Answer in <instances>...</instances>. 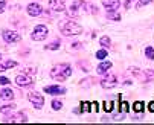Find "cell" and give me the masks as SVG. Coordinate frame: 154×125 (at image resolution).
<instances>
[{
    "label": "cell",
    "mask_w": 154,
    "mask_h": 125,
    "mask_svg": "<svg viewBox=\"0 0 154 125\" xmlns=\"http://www.w3.org/2000/svg\"><path fill=\"white\" fill-rule=\"evenodd\" d=\"M52 108H54V110H61V108H63V102L54 99V101H52Z\"/></svg>",
    "instance_id": "obj_19"
},
{
    "label": "cell",
    "mask_w": 154,
    "mask_h": 125,
    "mask_svg": "<svg viewBox=\"0 0 154 125\" xmlns=\"http://www.w3.org/2000/svg\"><path fill=\"white\" fill-rule=\"evenodd\" d=\"M2 37L3 40L6 41V43H17V41H20V34L14 32V31H8V29H3L2 31Z\"/></svg>",
    "instance_id": "obj_5"
},
{
    "label": "cell",
    "mask_w": 154,
    "mask_h": 125,
    "mask_svg": "<svg viewBox=\"0 0 154 125\" xmlns=\"http://www.w3.org/2000/svg\"><path fill=\"white\" fill-rule=\"evenodd\" d=\"M64 3H66V0H49V8L54 12H61V11L66 9Z\"/></svg>",
    "instance_id": "obj_9"
},
{
    "label": "cell",
    "mask_w": 154,
    "mask_h": 125,
    "mask_svg": "<svg viewBox=\"0 0 154 125\" xmlns=\"http://www.w3.org/2000/svg\"><path fill=\"white\" fill-rule=\"evenodd\" d=\"M14 104H11V105H3V107H0V113L2 114H11L14 111Z\"/></svg>",
    "instance_id": "obj_16"
},
{
    "label": "cell",
    "mask_w": 154,
    "mask_h": 125,
    "mask_svg": "<svg viewBox=\"0 0 154 125\" xmlns=\"http://www.w3.org/2000/svg\"><path fill=\"white\" fill-rule=\"evenodd\" d=\"M58 47H60V41H54V43L46 46V49H49V50H57Z\"/></svg>",
    "instance_id": "obj_23"
},
{
    "label": "cell",
    "mask_w": 154,
    "mask_h": 125,
    "mask_svg": "<svg viewBox=\"0 0 154 125\" xmlns=\"http://www.w3.org/2000/svg\"><path fill=\"white\" fill-rule=\"evenodd\" d=\"M122 110H124V111H128V104H127V102L122 104Z\"/></svg>",
    "instance_id": "obj_31"
},
{
    "label": "cell",
    "mask_w": 154,
    "mask_h": 125,
    "mask_svg": "<svg viewBox=\"0 0 154 125\" xmlns=\"http://www.w3.org/2000/svg\"><path fill=\"white\" fill-rule=\"evenodd\" d=\"M116 84H118V79L115 75H108L107 78H104L101 81V86L104 89H113V87H116Z\"/></svg>",
    "instance_id": "obj_8"
},
{
    "label": "cell",
    "mask_w": 154,
    "mask_h": 125,
    "mask_svg": "<svg viewBox=\"0 0 154 125\" xmlns=\"http://www.w3.org/2000/svg\"><path fill=\"white\" fill-rule=\"evenodd\" d=\"M58 28H60L61 34H64V35H79L82 32V28L78 23L72 22V20H61L58 23Z\"/></svg>",
    "instance_id": "obj_1"
},
{
    "label": "cell",
    "mask_w": 154,
    "mask_h": 125,
    "mask_svg": "<svg viewBox=\"0 0 154 125\" xmlns=\"http://www.w3.org/2000/svg\"><path fill=\"white\" fill-rule=\"evenodd\" d=\"M148 108H149V111H152V113H154V102H149Z\"/></svg>",
    "instance_id": "obj_32"
},
{
    "label": "cell",
    "mask_w": 154,
    "mask_h": 125,
    "mask_svg": "<svg viewBox=\"0 0 154 125\" xmlns=\"http://www.w3.org/2000/svg\"><path fill=\"white\" fill-rule=\"evenodd\" d=\"M96 58H98V59H105V58H107V50H105V49L98 50V52H96Z\"/></svg>",
    "instance_id": "obj_20"
},
{
    "label": "cell",
    "mask_w": 154,
    "mask_h": 125,
    "mask_svg": "<svg viewBox=\"0 0 154 125\" xmlns=\"http://www.w3.org/2000/svg\"><path fill=\"white\" fill-rule=\"evenodd\" d=\"M154 0H139L137 2V8H142V6H145V5H148V3H152Z\"/></svg>",
    "instance_id": "obj_26"
},
{
    "label": "cell",
    "mask_w": 154,
    "mask_h": 125,
    "mask_svg": "<svg viewBox=\"0 0 154 125\" xmlns=\"http://www.w3.org/2000/svg\"><path fill=\"white\" fill-rule=\"evenodd\" d=\"M48 35H49V29H48L45 25H38V26L34 28V32H32L31 38H32L34 41H43Z\"/></svg>",
    "instance_id": "obj_3"
},
{
    "label": "cell",
    "mask_w": 154,
    "mask_h": 125,
    "mask_svg": "<svg viewBox=\"0 0 154 125\" xmlns=\"http://www.w3.org/2000/svg\"><path fill=\"white\" fill-rule=\"evenodd\" d=\"M15 84L20 86V87H28L32 84V78L29 75H25V73H21L15 78Z\"/></svg>",
    "instance_id": "obj_7"
},
{
    "label": "cell",
    "mask_w": 154,
    "mask_h": 125,
    "mask_svg": "<svg viewBox=\"0 0 154 125\" xmlns=\"http://www.w3.org/2000/svg\"><path fill=\"white\" fill-rule=\"evenodd\" d=\"M28 99L34 104L35 108H41L43 104H45V98H43L40 93H37V92H31V93L28 95Z\"/></svg>",
    "instance_id": "obj_6"
},
{
    "label": "cell",
    "mask_w": 154,
    "mask_h": 125,
    "mask_svg": "<svg viewBox=\"0 0 154 125\" xmlns=\"http://www.w3.org/2000/svg\"><path fill=\"white\" fill-rule=\"evenodd\" d=\"M145 55H146V58H149V59H154V49H152L151 46L145 47Z\"/></svg>",
    "instance_id": "obj_18"
},
{
    "label": "cell",
    "mask_w": 154,
    "mask_h": 125,
    "mask_svg": "<svg viewBox=\"0 0 154 125\" xmlns=\"http://www.w3.org/2000/svg\"><path fill=\"white\" fill-rule=\"evenodd\" d=\"M5 5H6V0H2V2H0V12H3V9H5Z\"/></svg>",
    "instance_id": "obj_30"
},
{
    "label": "cell",
    "mask_w": 154,
    "mask_h": 125,
    "mask_svg": "<svg viewBox=\"0 0 154 125\" xmlns=\"http://www.w3.org/2000/svg\"><path fill=\"white\" fill-rule=\"evenodd\" d=\"M41 12H43V8H41L38 3H31V5H28V14H29V15L37 17V15H40Z\"/></svg>",
    "instance_id": "obj_11"
},
{
    "label": "cell",
    "mask_w": 154,
    "mask_h": 125,
    "mask_svg": "<svg viewBox=\"0 0 154 125\" xmlns=\"http://www.w3.org/2000/svg\"><path fill=\"white\" fill-rule=\"evenodd\" d=\"M133 110H134V111H137V113H139V111H142V110H143V104H142V102H134Z\"/></svg>",
    "instance_id": "obj_24"
},
{
    "label": "cell",
    "mask_w": 154,
    "mask_h": 125,
    "mask_svg": "<svg viewBox=\"0 0 154 125\" xmlns=\"http://www.w3.org/2000/svg\"><path fill=\"white\" fill-rule=\"evenodd\" d=\"M130 70H131V72H133V73H134L136 76H140V78H142V73L139 72V69H137V67H131Z\"/></svg>",
    "instance_id": "obj_29"
},
{
    "label": "cell",
    "mask_w": 154,
    "mask_h": 125,
    "mask_svg": "<svg viewBox=\"0 0 154 125\" xmlns=\"http://www.w3.org/2000/svg\"><path fill=\"white\" fill-rule=\"evenodd\" d=\"M79 46H81V44H79V43H75V44H73V49H78V47H79Z\"/></svg>",
    "instance_id": "obj_33"
},
{
    "label": "cell",
    "mask_w": 154,
    "mask_h": 125,
    "mask_svg": "<svg viewBox=\"0 0 154 125\" xmlns=\"http://www.w3.org/2000/svg\"><path fill=\"white\" fill-rule=\"evenodd\" d=\"M45 92L48 95H63V93H66V89L60 87V86H48V87H45Z\"/></svg>",
    "instance_id": "obj_10"
},
{
    "label": "cell",
    "mask_w": 154,
    "mask_h": 125,
    "mask_svg": "<svg viewBox=\"0 0 154 125\" xmlns=\"http://www.w3.org/2000/svg\"><path fill=\"white\" fill-rule=\"evenodd\" d=\"M110 67H112V62H110V61H104V62H101V64L96 67V70H98V73H105Z\"/></svg>",
    "instance_id": "obj_14"
},
{
    "label": "cell",
    "mask_w": 154,
    "mask_h": 125,
    "mask_svg": "<svg viewBox=\"0 0 154 125\" xmlns=\"http://www.w3.org/2000/svg\"><path fill=\"white\" fill-rule=\"evenodd\" d=\"M85 6V3L82 2V0H76V2L69 8V11H67V15L69 17H78V15H81L82 14V8Z\"/></svg>",
    "instance_id": "obj_4"
},
{
    "label": "cell",
    "mask_w": 154,
    "mask_h": 125,
    "mask_svg": "<svg viewBox=\"0 0 154 125\" xmlns=\"http://www.w3.org/2000/svg\"><path fill=\"white\" fill-rule=\"evenodd\" d=\"M107 17L112 18V20H116V22H119V20H121V14H118V12H115V11H108V12H107Z\"/></svg>",
    "instance_id": "obj_17"
},
{
    "label": "cell",
    "mask_w": 154,
    "mask_h": 125,
    "mask_svg": "<svg viewBox=\"0 0 154 125\" xmlns=\"http://www.w3.org/2000/svg\"><path fill=\"white\" fill-rule=\"evenodd\" d=\"M110 43H112V41H110V38H108V37H102V38H101V44H102L104 47H108V46H110Z\"/></svg>",
    "instance_id": "obj_25"
},
{
    "label": "cell",
    "mask_w": 154,
    "mask_h": 125,
    "mask_svg": "<svg viewBox=\"0 0 154 125\" xmlns=\"http://www.w3.org/2000/svg\"><path fill=\"white\" fill-rule=\"evenodd\" d=\"M6 84H9V79L2 76V78H0V86H6Z\"/></svg>",
    "instance_id": "obj_28"
},
{
    "label": "cell",
    "mask_w": 154,
    "mask_h": 125,
    "mask_svg": "<svg viewBox=\"0 0 154 125\" xmlns=\"http://www.w3.org/2000/svg\"><path fill=\"white\" fill-rule=\"evenodd\" d=\"M26 114L25 113H18L15 117H11V119H5V122H26Z\"/></svg>",
    "instance_id": "obj_15"
},
{
    "label": "cell",
    "mask_w": 154,
    "mask_h": 125,
    "mask_svg": "<svg viewBox=\"0 0 154 125\" xmlns=\"http://www.w3.org/2000/svg\"><path fill=\"white\" fill-rule=\"evenodd\" d=\"M102 5L107 8V11H116L121 5L119 0H102Z\"/></svg>",
    "instance_id": "obj_12"
},
{
    "label": "cell",
    "mask_w": 154,
    "mask_h": 125,
    "mask_svg": "<svg viewBox=\"0 0 154 125\" xmlns=\"http://www.w3.org/2000/svg\"><path fill=\"white\" fill-rule=\"evenodd\" d=\"M145 78H146L148 81L154 79V69H148V70H145Z\"/></svg>",
    "instance_id": "obj_21"
},
{
    "label": "cell",
    "mask_w": 154,
    "mask_h": 125,
    "mask_svg": "<svg viewBox=\"0 0 154 125\" xmlns=\"http://www.w3.org/2000/svg\"><path fill=\"white\" fill-rule=\"evenodd\" d=\"M72 75V67L69 64H58L51 70V76L55 81H66Z\"/></svg>",
    "instance_id": "obj_2"
},
{
    "label": "cell",
    "mask_w": 154,
    "mask_h": 125,
    "mask_svg": "<svg viewBox=\"0 0 154 125\" xmlns=\"http://www.w3.org/2000/svg\"><path fill=\"white\" fill-rule=\"evenodd\" d=\"M12 98H14V92L11 89H3L0 92V99L2 101H11Z\"/></svg>",
    "instance_id": "obj_13"
},
{
    "label": "cell",
    "mask_w": 154,
    "mask_h": 125,
    "mask_svg": "<svg viewBox=\"0 0 154 125\" xmlns=\"http://www.w3.org/2000/svg\"><path fill=\"white\" fill-rule=\"evenodd\" d=\"M113 105H115L113 102H108V104L104 102V110H105L107 113H112V111H113Z\"/></svg>",
    "instance_id": "obj_22"
},
{
    "label": "cell",
    "mask_w": 154,
    "mask_h": 125,
    "mask_svg": "<svg viewBox=\"0 0 154 125\" xmlns=\"http://www.w3.org/2000/svg\"><path fill=\"white\" fill-rule=\"evenodd\" d=\"M81 107H84V108H82L84 111H90V102H82Z\"/></svg>",
    "instance_id": "obj_27"
}]
</instances>
